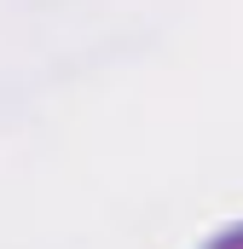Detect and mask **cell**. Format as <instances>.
<instances>
[{"instance_id": "cell-1", "label": "cell", "mask_w": 243, "mask_h": 249, "mask_svg": "<svg viewBox=\"0 0 243 249\" xmlns=\"http://www.w3.org/2000/svg\"><path fill=\"white\" fill-rule=\"evenodd\" d=\"M203 249H243V220H232V226H220V232H214V238H208Z\"/></svg>"}]
</instances>
